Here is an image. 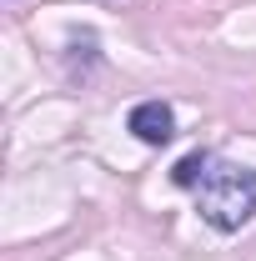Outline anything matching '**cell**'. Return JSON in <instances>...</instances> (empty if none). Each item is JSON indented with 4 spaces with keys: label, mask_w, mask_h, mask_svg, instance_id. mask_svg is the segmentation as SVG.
Instances as JSON below:
<instances>
[{
    "label": "cell",
    "mask_w": 256,
    "mask_h": 261,
    "mask_svg": "<svg viewBox=\"0 0 256 261\" xmlns=\"http://www.w3.org/2000/svg\"><path fill=\"white\" fill-rule=\"evenodd\" d=\"M206 156H201V151H191V156H181V161H176V171H171V181H176V186H201V181H206Z\"/></svg>",
    "instance_id": "3"
},
{
    "label": "cell",
    "mask_w": 256,
    "mask_h": 261,
    "mask_svg": "<svg viewBox=\"0 0 256 261\" xmlns=\"http://www.w3.org/2000/svg\"><path fill=\"white\" fill-rule=\"evenodd\" d=\"M131 136L136 141H146V146H166L171 136H176V116H171V106H161V100H141L136 111H131Z\"/></svg>",
    "instance_id": "2"
},
{
    "label": "cell",
    "mask_w": 256,
    "mask_h": 261,
    "mask_svg": "<svg viewBox=\"0 0 256 261\" xmlns=\"http://www.w3.org/2000/svg\"><path fill=\"white\" fill-rule=\"evenodd\" d=\"M196 206L216 231H241L256 216V171L246 166H216L196 186Z\"/></svg>",
    "instance_id": "1"
}]
</instances>
